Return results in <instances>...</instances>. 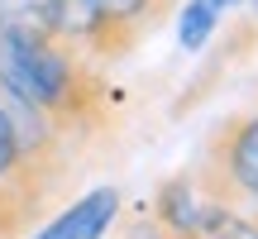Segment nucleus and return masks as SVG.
<instances>
[{
	"label": "nucleus",
	"instance_id": "nucleus-1",
	"mask_svg": "<svg viewBox=\"0 0 258 239\" xmlns=\"http://www.w3.org/2000/svg\"><path fill=\"white\" fill-rule=\"evenodd\" d=\"M0 86L34 105L72 148H91L115 129V91L101 67L67 38L0 34Z\"/></svg>",
	"mask_w": 258,
	"mask_h": 239
},
{
	"label": "nucleus",
	"instance_id": "nucleus-2",
	"mask_svg": "<svg viewBox=\"0 0 258 239\" xmlns=\"http://www.w3.org/2000/svg\"><path fill=\"white\" fill-rule=\"evenodd\" d=\"M77 153L34 105L0 86V201L24 206L43 220L48 206L77 182Z\"/></svg>",
	"mask_w": 258,
	"mask_h": 239
},
{
	"label": "nucleus",
	"instance_id": "nucleus-3",
	"mask_svg": "<svg viewBox=\"0 0 258 239\" xmlns=\"http://www.w3.org/2000/svg\"><path fill=\"white\" fill-rule=\"evenodd\" d=\"M191 187L201 201L258 220V105L225 115L206 134L201 158L191 167Z\"/></svg>",
	"mask_w": 258,
	"mask_h": 239
},
{
	"label": "nucleus",
	"instance_id": "nucleus-4",
	"mask_svg": "<svg viewBox=\"0 0 258 239\" xmlns=\"http://www.w3.org/2000/svg\"><path fill=\"white\" fill-rule=\"evenodd\" d=\"M120 215V192L115 187H96L82 201H72L57 220H48L43 230H34V239H105V230Z\"/></svg>",
	"mask_w": 258,
	"mask_h": 239
},
{
	"label": "nucleus",
	"instance_id": "nucleus-5",
	"mask_svg": "<svg viewBox=\"0 0 258 239\" xmlns=\"http://www.w3.org/2000/svg\"><path fill=\"white\" fill-rule=\"evenodd\" d=\"M0 34L62 38V0H0Z\"/></svg>",
	"mask_w": 258,
	"mask_h": 239
},
{
	"label": "nucleus",
	"instance_id": "nucleus-6",
	"mask_svg": "<svg viewBox=\"0 0 258 239\" xmlns=\"http://www.w3.org/2000/svg\"><path fill=\"white\" fill-rule=\"evenodd\" d=\"M191 239H258V220L239 211H225L215 201L196 206V220H191Z\"/></svg>",
	"mask_w": 258,
	"mask_h": 239
},
{
	"label": "nucleus",
	"instance_id": "nucleus-7",
	"mask_svg": "<svg viewBox=\"0 0 258 239\" xmlns=\"http://www.w3.org/2000/svg\"><path fill=\"white\" fill-rule=\"evenodd\" d=\"M177 10H182V48H191V53L215 34V24H220V15H225L215 0H182Z\"/></svg>",
	"mask_w": 258,
	"mask_h": 239
},
{
	"label": "nucleus",
	"instance_id": "nucleus-8",
	"mask_svg": "<svg viewBox=\"0 0 258 239\" xmlns=\"http://www.w3.org/2000/svg\"><path fill=\"white\" fill-rule=\"evenodd\" d=\"M34 225H38V215H29L15 201H0V239H24V234H34Z\"/></svg>",
	"mask_w": 258,
	"mask_h": 239
},
{
	"label": "nucleus",
	"instance_id": "nucleus-9",
	"mask_svg": "<svg viewBox=\"0 0 258 239\" xmlns=\"http://www.w3.org/2000/svg\"><path fill=\"white\" fill-rule=\"evenodd\" d=\"M215 5H220V10H234V5H244V0H215Z\"/></svg>",
	"mask_w": 258,
	"mask_h": 239
},
{
	"label": "nucleus",
	"instance_id": "nucleus-10",
	"mask_svg": "<svg viewBox=\"0 0 258 239\" xmlns=\"http://www.w3.org/2000/svg\"><path fill=\"white\" fill-rule=\"evenodd\" d=\"M249 5H253V19H258V0H249Z\"/></svg>",
	"mask_w": 258,
	"mask_h": 239
}]
</instances>
